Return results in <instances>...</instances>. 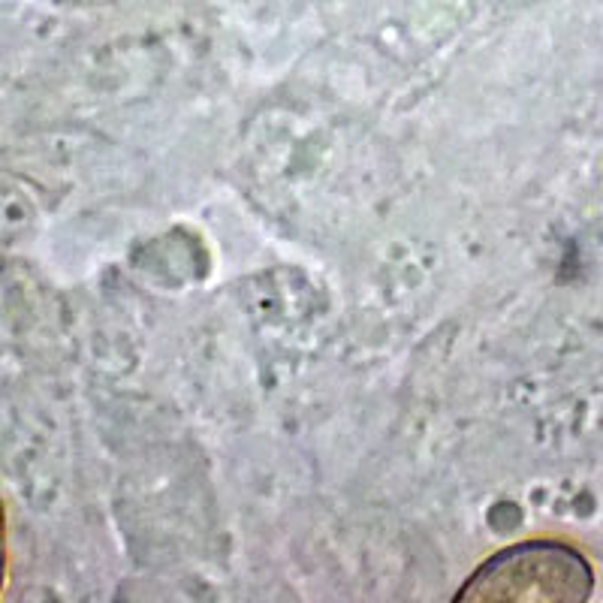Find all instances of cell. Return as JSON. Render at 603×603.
Instances as JSON below:
<instances>
[{"instance_id": "cell-2", "label": "cell", "mask_w": 603, "mask_h": 603, "mask_svg": "<svg viewBox=\"0 0 603 603\" xmlns=\"http://www.w3.org/2000/svg\"><path fill=\"white\" fill-rule=\"evenodd\" d=\"M4 558H7V543H4V510H0V582H4Z\"/></svg>"}, {"instance_id": "cell-1", "label": "cell", "mask_w": 603, "mask_h": 603, "mask_svg": "<svg viewBox=\"0 0 603 603\" xmlns=\"http://www.w3.org/2000/svg\"><path fill=\"white\" fill-rule=\"evenodd\" d=\"M588 591L591 570L582 555L558 543H522L489 558L459 600H585Z\"/></svg>"}]
</instances>
